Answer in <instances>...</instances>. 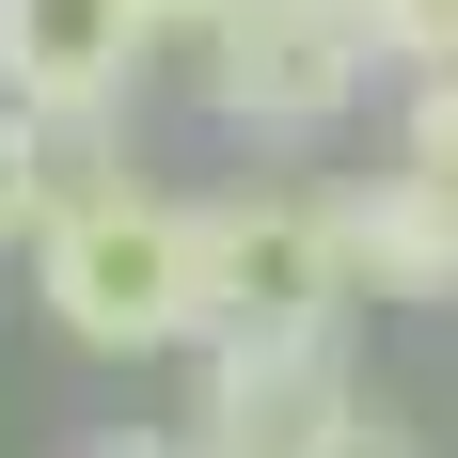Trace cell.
<instances>
[{
  "mask_svg": "<svg viewBox=\"0 0 458 458\" xmlns=\"http://www.w3.org/2000/svg\"><path fill=\"white\" fill-rule=\"evenodd\" d=\"M32 301L80 348H111V364L206 348V206L127 190V174H64L47 222H32Z\"/></svg>",
  "mask_w": 458,
  "mask_h": 458,
  "instance_id": "1",
  "label": "cell"
},
{
  "mask_svg": "<svg viewBox=\"0 0 458 458\" xmlns=\"http://www.w3.org/2000/svg\"><path fill=\"white\" fill-rule=\"evenodd\" d=\"M348 222L332 190H222L206 206V348L222 364H301L348 348Z\"/></svg>",
  "mask_w": 458,
  "mask_h": 458,
  "instance_id": "2",
  "label": "cell"
},
{
  "mask_svg": "<svg viewBox=\"0 0 458 458\" xmlns=\"http://www.w3.org/2000/svg\"><path fill=\"white\" fill-rule=\"evenodd\" d=\"M142 16L127 0H0V111L47 142V174L64 158H95V127L127 111V80H142Z\"/></svg>",
  "mask_w": 458,
  "mask_h": 458,
  "instance_id": "3",
  "label": "cell"
},
{
  "mask_svg": "<svg viewBox=\"0 0 458 458\" xmlns=\"http://www.w3.org/2000/svg\"><path fill=\"white\" fill-rule=\"evenodd\" d=\"M364 80H379L364 0H237L222 32H206V95H222V127H332Z\"/></svg>",
  "mask_w": 458,
  "mask_h": 458,
  "instance_id": "4",
  "label": "cell"
},
{
  "mask_svg": "<svg viewBox=\"0 0 458 458\" xmlns=\"http://www.w3.org/2000/svg\"><path fill=\"white\" fill-rule=\"evenodd\" d=\"M348 411H364V395H348V348H301V364H222V348H206L190 458H317Z\"/></svg>",
  "mask_w": 458,
  "mask_h": 458,
  "instance_id": "5",
  "label": "cell"
},
{
  "mask_svg": "<svg viewBox=\"0 0 458 458\" xmlns=\"http://www.w3.org/2000/svg\"><path fill=\"white\" fill-rule=\"evenodd\" d=\"M332 222H348L364 301H458V190L443 174H364V190H332Z\"/></svg>",
  "mask_w": 458,
  "mask_h": 458,
  "instance_id": "6",
  "label": "cell"
},
{
  "mask_svg": "<svg viewBox=\"0 0 458 458\" xmlns=\"http://www.w3.org/2000/svg\"><path fill=\"white\" fill-rule=\"evenodd\" d=\"M47 190H64V174H47V142L16 127V111H0V253H16V237L47 222Z\"/></svg>",
  "mask_w": 458,
  "mask_h": 458,
  "instance_id": "7",
  "label": "cell"
},
{
  "mask_svg": "<svg viewBox=\"0 0 458 458\" xmlns=\"http://www.w3.org/2000/svg\"><path fill=\"white\" fill-rule=\"evenodd\" d=\"M395 174H443V190H458V80H411V127H395Z\"/></svg>",
  "mask_w": 458,
  "mask_h": 458,
  "instance_id": "8",
  "label": "cell"
},
{
  "mask_svg": "<svg viewBox=\"0 0 458 458\" xmlns=\"http://www.w3.org/2000/svg\"><path fill=\"white\" fill-rule=\"evenodd\" d=\"M317 458H427V443H411V427H395V411H348V427H332Z\"/></svg>",
  "mask_w": 458,
  "mask_h": 458,
  "instance_id": "9",
  "label": "cell"
},
{
  "mask_svg": "<svg viewBox=\"0 0 458 458\" xmlns=\"http://www.w3.org/2000/svg\"><path fill=\"white\" fill-rule=\"evenodd\" d=\"M127 16H142V32H222L237 0H127Z\"/></svg>",
  "mask_w": 458,
  "mask_h": 458,
  "instance_id": "10",
  "label": "cell"
},
{
  "mask_svg": "<svg viewBox=\"0 0 458 458\" xmlns=\"http://www.w3.org/2000/svg\"><path fill=\"white\" fill-rule=\"evenodd\" d=\"M127 458H190V443H127Z\"/></svg>",
  "mask_w": 458,
  "mask_h": 458,
  "instance_id": "11",
  "label": "cell"
}]
</instances>
